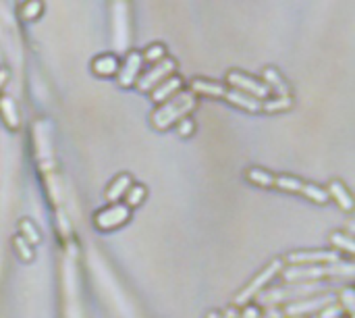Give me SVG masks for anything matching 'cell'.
Instances as JSON below:
<instances>
[{
    "mask_svg": "<svg viewBox=\"0 0 355 318\" xmlns=\"http://www.w3.org/2000/svg\"><path fill=\"white\" fill-rule=\"evenodd\" d=\"M119 58L114 54H98L94 60H92V71L98 75V77H114L116 71H119Z\"/></svg>",
    "mask_w": 355,
    "mask_h": 318,
    "instance_id": "obj_18",
    "label": "cell"
},
{
    "mask_svg": "<svg viewBox=\"0 0 355 318\" xmlns=\"http://www.w3.org/2000/svg\"><path fill=\"white\" fill-rule=\"evenodd\" d=\"M245 179L250 183L258 185V187H275V190H281V192H287V194L308 198L314 204H327L329 202V194H327L324 187H320L316 183L302 181L300 177H293V175H275V173H270L266 169L250 167L245 171Z\"/></svg>",
    "mask_w": 355,
    "mask_h": 318,
    "instance_id": "obj_1",
    "label": "cell"
},
{
    "mask_svg": "<svg viewBox=\"0 0 355 318\" xmlns=\"http://www.w3.org/2000/svg\"><path fill=\"white\" fill-rule=\"evenodd\" d=\"M0 117H2V123L8 129L17 131L21 127V115L17 110V104H15L12 96H8V94L0 96Z\"/></svg>",
    "mask_w": 355,
    "mask_h": 318,
    "instance_id": "obj_17",
    "label": "cell"
},
{
    "mask_svg": "<svg viewBox=\"0 0 355 318\" xmlns=\"http://www.w3.org/2000/svg\"><path fill=\"white\" fill-rule=\"evenodd\" d=\"M339 308L343 310V315H347L349 318H354V310H355L354 287H347V290H341V292H339Z\"/></svg>",
    "mask_w": 355,
    "mask_h": 318,
    "instance_id": "obj_26",
    "label": "cell"
},
{
    "mask_svg": "<svg viewBox=\"0 0 355 318\" xmlns=\"http://www.w3.org/2000/svg\"><path fill=\"white\" fill-rule=\"evenodd\" d=\"M44 10V2L42 0H25L21 4V17L25 21H35Z\"/></svg>",
    "mask_w": 355,
    "mask_h": 318,
    "instance_id": "obj_25",
    "label": "cell"
},
{
    "mask_svg": "<svg viewBox=\"0 0 355 318\" xmlns=\"http://www.w3.org/2000/svg\"><path fill=\"white\" fill-rule=\"evenodd\" d=\"M183 90V79L181 77H177V75H171V77H166L164 81H160L152 92H150V98L156 102V104H162L164 100H168V98H173L177 92H181Z\"/></svg>",
    "mask_w": 355,
    "mask_h": 318,
    "instance_id": "obj_14",
    "label": "cell"
},
{
    "mask_svg": "<svg viewBox=\"0 0 355 318\" xmlns=\"http://www.w3.org/2000/svg\"><path fill=\"white\" fill-rule=\"evenodd\" d=\"M327 194H329V200H335V204H337L341 210H347V212L354 210V196H352V192L347 190V185H345L343 181H339V179L329 181Z\"/></svg>",
    "mask_w": 355,
    "mask_h": 318,
    "instance_id": "obj_13",
    "label": "cell"
},
{
    "mask_svg": "<svg viewBox=\"0 0 355 318\" xmlns=\"http://www.w3.org/2000/svg\"><path fill=\"white\" fill-rule=\"evenodd\" d=\"M318 318H343V310L335 304H329L327 308L320 310V317Z\"/></svg>",
    "mask_w": 355,
    "mask_h": 318,
    "instance_id": "obj_30",
    "label": "cell"
},
{
    "mask_svg": "<svg viewBox=\"0 0 355 318\" xmlns=\"http://www.w3.org/2000/svg\"><path fill=\"white\" fill-rule=\"evenodd\" d=\"M343 256L335 250H295L285 256L283 262L289 267H308V265H333L341 262Z\"/></svg>",
    "mask_w": 355,
    "mask_h": 318,
    "instance_id": "obj_8",
    "label": "cell"
},
{
    "mask_svg": "<svg viewBox=\"0 0 355 318\" xmlns=\"http://www.w3.org/2000/svg\"><path fill=\"white\" fill-rule=\"evenodd\" d=\"M329 304H333V298H331V296H312V298H304V300H297V302L287 304L285 317L304 318L306 315L320 312V310L327 308Z\"/></svg>",
    "mask_w": 355,
    "mask_h": 318,
    "instance_id": "obj_11",
    "label": "cell"
},
{
    "mask_svg": "<svg viewBox=\"0 0 355 318\" xmlns=\"http://www.w3.org/2000/svg\"><path fill=\"white\" fill-rule=\"evenodd\" d=\"M144 60H148V62H158V60H162V58H166V48H164V44H152V46H148L146 50H144Z\"/></svg>",
    "mask_w": 355,
    "mask_h": 318,
    "instance_id": "obj_27",
    "label": "cell"
},
{
    "mask_svg": "<svg viewBox=\"0 0 355 318\" xmlns=\"http://www.w3.org/2000/svg\"><path fill=\"white\" fill-rule=\"evenodd\" d=\"M206 318H220V312L212 310V312H208V317H206Z\"/></svg>",
    "mask_w": 355,
    "mask_h": 318,
    "instance_id": "obj_34",
    "label": "cell"
},
{
    "mask_svg": "<svg viewBox=\"0 0 355 318\" xmlns=\"http://www.w3.org/2000/svg\"><path fill=\"white\" fill-rule=\"evenodd\" d=\"M293 108V98L291 94L289 96H270L266 100H262V112H287Z\"/></svg>",
    "mask_w": 355,
    "mask_h": 318,
    "instance_id": "obj_21",
    "label": "cell"
},
{
    "mask_svg": "<svg viewBox=\"0 0 355 318\" xmlns=\"http://www.w3.org/2000/svg\"><path fill=\"white\" fill-rule=\"evenodd\" d=\"M198 104V96L191 92H177L173 98L164 100L162 104H158V108L150 115V123L154 129L158 131H166L171 129L177 121H181L183 117H189L191 110Z\"/></svg>",
    "mask_w": 355,
    "mask_h": 318,
    "instance_id": "obj_2",
    "label": "cell"
},
{
    "mask_svg": "<svg viewBox=\"0 0 355 318\" xmlns=\"http://www.w3.org/2000/svg\"><path fill=\"white\" fill-rule=\"evenodd\" d=\"M131 185H133V177H131V175H127V173L116 175V177L108 183V187H106V192H104V200H106L108 204L123 202V198H125V194H127V190H129Z\"/></svg>",
    "mask_w": 355,
    "mask_h": 318,
    "instance_id": "obj_15",
    "label": "cell"
},
{
    "mask_svg": "<svg viewBox=\"0 0 355 318\" xmlns=\"http://www.w3.org/2000/svg\"><path fill=\"white\" fill-rule=\"evenodd\" d=\"M131 215L133 210L125 204V202H114V204H108L104 208H100L96 215H94V225L98 231H116L121 227H125L129 221H131Z\"/></svg>",
    "mask_w": 355,
    "mask_h": 318,
    "instance_id": "obj_5",
    "label": "cell"
},
{
    "mask_svg": "<svg viewBox=\"0 0 355 318\" xmlns=\"http://www.w3.org/2000/svg\"><path fill=\"white\" fill-rule=\"evenodd\" d=\"M260 308L258 306H252V304H245L241 306V312H237V318H260Z\"/></svg>",
    "mask_w": 355,
    "mask_h": 318,
    "instance_id": "obj_29",
    "label": "cell"
},
{
    "mask_svg": "<svg viewBox=\"0 0 355 318\" xmlns=\"http://www.w3.org/2000/svg\"><path fill=\"white\" fill-rule=\"evenodd\" d=\"M262 81H264V85H266L270 92H275V96H289V94H291L289 87H287V83H285V79L281 77V73H279L277 69H272V67L264 69Z\"/></svg>",
    "mask_w": 355,
    "mask_h": 318,
    "instance_id": "obj_19",
    "label": "cell"
},
{
    "mask_svg": "<svg viewBox=\"0 0 355 318\" xmlns=\"http://www.w3.org/2000/svg\"><path fill=\"white\" fill-rule=\"evenodd\" d=\"M175 125H177V133H179L181 137H191V135L196 133V121H193L191 117H183V119L177 121Z\"/></svg>",
    "mask_w": 355,
    "mask_h": 318,
    "instance_id": "obj_28",
    "label": "cell"
},
{
    "mask_svg": "<svg viewBox=\"0 0 355 318\" xmlns=\"http://www.w3.org/2000/svg\"><path fill=\"white\" fill-rule=\"evenodd\" d=\"M223 100L233 104L235 108H241V110H248V112H260L262 110V100H258L254 96H248V94H241V92L233 90V87L227 90Z\"/></svg>",
    "mask_w": 355,
    "mask_h": 318,
    "instance_id": "obj_16",
    "label": "cell"
},
{
    "mask_svg": "<svg viewBox=\"0 0 355 318\" xmlns=\"http://www.w3.org/2000/svg\"><path fill=\"white\" fill-rule=\"evenodd\" d=\"M225 79H227V85H229V87H233V90H237V92H241V94L254 96V98H258V100H266V98L272 96V92L264 85L262 79L252 77V75H248V73H243V71H239V69H231V71L227 73Z\"/></svg>",
    "mask_w": 355,
    "mask_h": 318,
    "instance_id": "obj_6",
    "label": "cell"
},
{
    "mask_svg": "<svg viewBox=\"0 0 355 318\" xmlns=\"http://www.w3.org/2000/svg\"><path fill=\"white\" fill-rule=\"evenodd\" d=\"M331 246H333V250L339 252L341 256L347 254L349 258H354L355 240L352 235H347V233H343V231H337V233L331 235Z\"/></svg>",
    "mask_w": 355,
    "mask_h": 318,
    "instance_id": "obj_20",
    "label": "cell"
},
{
    "mask_svg": "<svg viewBox=\"0 0 355 318\" xmlns=\"http://www.w3.org/2000/svg\"><path fill=\"white\" fill-rule=\"evenodd\" d=\"M220 318H237V310L235 308H229L225 315H220Z\"/></svg>",
    "mask_w": 355,
    "mask_h": 318,
    "instance_id": "obj_32",
    "label": "cell"
},
{
    "mask_svg": "<svg viewBox=\"0 0 355 318\" xmlns=\"http://www.w3.org/2000/svg\"><path fill=\"white\" fill-rule=\"evenodd\" d=\"M227 90H229V85L218 83V81H210V79H204V77L191 79V94H196V96H206V98L223 100Z\"/></svg>",
    "mask_w": 355,
    "mask_h": 318,
    "instance_id": "obj_12",
    "label": "cell"
},
{
    "mask_svg": "<svg viewBox=\"0 0 355 318\" xmlns=\"http://www.w3.org/2000/svg\"><path fill=\"white\" fill-rule=\"evenodd\" d=\"M131 40L129 27V4L127 0H112V44L125 50Z\"/></svg>",
    "mask_w": 355,
    "mask_h": 318,
    "instance_id": "obj_7",
    "label": "cell"
},
{
    "mask_svg": "<svg viewBox=\"0 0 355 318\" xmlns=\"http://www.w3.org/2000/svg\"><path fill=\"white\" fill-rule=\"evenodd\" d=\"M287 283L300 281H320V279H337V277H354V262L341 260L333 265H308V267H289L281 271Z\"/></svg>",
    "mask_w": 355,
    "mask_h": 318,
    "instance_id": "obj_3",
    "label": "cell"
},
{
    "mask_svg": "<svg viewBox=\"0 0 355 318\" xmlns=\"http://www.w3.org/2000/svg\"><path fill=\"white\" fill-rule=\"evenodd\" d=\"M146 198H148V190H146V185H141V183H133V185L127 190V194H125L123 202L133 210V208L141 206Z\"/></svg>",
    "mask_w": 355,
    "mask_h": 318,
    "instance_id": "obj_22",
    "label": "cell"
},
{
    "mask_svg": "<svg viewBox=\"0 0 355 318\" xmlns=\"http://www.w3.org/2000/svg\"><path fill=\"white\" fill-rule=\"evenodd\" d=\"M177 71V62L171 58H162L158 62H154V67L150 71H146L144 75L137 77L135 85L139 92H152L160 81H164L166 77H171Z\"/></svg>",
    "mask_w": 355,
    "mask_h": 318,
    "instance_id": "obj_9",
    "label": "cell"
},
{
    "mask_svg": "<svg viewBox=\"0 0 355 318\" xmlns=\"http://www.w3.org/2000/svg\"><path fill=\"white\" fill-rule=\"evenodd\" d=\"M19 235H21L27 244H31V246H37V244L42 242L40 229H37L29 219H21V221H19Z\"/></svg>",
    "mask_w": 355,
    "mask_h": 318,
    "instance_id": "obj_23",
    "label": "cell"
},
{
    "mask_svg": "<svg viewBox=\"0 0 355 318\" xmlns=\"http://www.w3.org/2000/svg\"><path fill=\"white\" fill-rule=\"evenodd\" d=\"M8 79V73H6V69H0V87H2V83Z\"/></svg>",
    "mask_w": 355,
    "mask_h": 318,
    "instance_id": "obj_33",
    "label": "cell"
},
{
    "mask_svg": "<svg viewBox=\"0 0 355 318\" xmlns=\"http://www.w3.org/2000/svg\"><path fill=\"white\" fill-rule=\"evenodd\" d=\"M283 267H285V262L281 260V258H275V260H270L237 296H235V300H233V306H245V304H252L260 294H264V290L275 281V277H279L281 275V271H283Z\"/></svg>",
    "mask_w": 355,
    "mask_h": 318,
    "instance_id": "obj_4",
    "label": "cell"
},
{
    "mask_svg": "<svg viewBox=\"0 0 355 318\" xmlns=\"http://www.w3.org/2000/svg\"><path fill=\"white\" fill-rule=\"evenodd\" d=\"M141 62H144V56L139 50H129L127 56H125V62L119 65V71H116V81L121 87H133L137 77H139V71H141Z\"/></svg>",
    "mask_w": 355,
    "mask_h": 318,
    "instance_id": "obj_10",
    "label": "cell"
},
{
    "mask_svg": "<svg viewBox=\"0 0 355 318\" xmlns=\"http://www.w3.org/2000/svg\"><path fill=\"white\" fill-rule=\"evenodd\" d=\"M12 248H15L19 260H23V262H33L35 260V246L27 244L21 235L12 237Z\"/></svg>",
    "mask_w": 355,
    "mask_h": 318,
    "instance_id": "obj_24",
    "label": "cell"
},
{
    "mask_svg": "<svg viewBox=\"0 0 355 318\" xmlns=\"http://www.w3.org/2000/svg\"><path fill=\"white\" fill-rule=\"evenodd\" d=\"M285 315L277 308V306H270L268 310H266V315H260V318H283Z\"/></svg>",
    "mask_w": 355,
    "mask_h": 318,
    "instance_id": "obj_31",
    "label": "cell"
}]
</instances>
